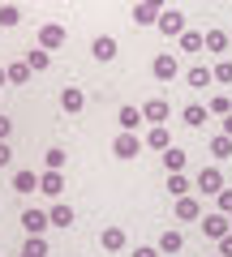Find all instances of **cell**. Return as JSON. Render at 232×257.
I'll list each match as a JSON object with an SVG mask.
<instances>
[{
	"label": "cell",
	"mask_w": 232,
	"mask_h": 257,
	"mask_svg": "<svg viewBox=\"0 0 232 257\" xmlns=\"http://www.w3.org/2000/svg\"><path fill=\"white\" fill-rule=\"evenodd\" d=\"M194 189H198V193H219V189H223L219 167H202V172L194 176Z\"/></svg>",
	"instance_id": "8992f818"
},
{
	"label": "cell",
	"mask_w": 232,
	"mask_h": 257,
	"mask_svg": "<svg viewBox=\"0 0 232 257\" xmlns=\"http://www.w3.org/2000/svg\"><path fill=\"white\" fill-rule=\"evenodd\" d=\"M39 193L60 197V193H65V176H60V172H39Z\"/></svg>",
	"instance_id": "30bf717a"
},
{
	"label": "cell",
	"mask_w": 232,
	"mask_h": 257,
	"mask_svg": "<svg viewBox=\"0 0 232 257\" xmlns=\"http://www.w3.org/2000/svg\"><path fill=\"white\" fill-rule=\"evenodd\" d=\"M155 26H159V35H168V39H181V35H185V13H181V9H164Z\"/></svg>",
	"instance_id": "7a4b0ae2"
},
{
	"label": "cell",
	"mask_w": 232,
	"mask_h": 257,
	"mask_svg": "<svg viewBox=\"0 0 232 257\" xmlns=\"http://www.w3.org/2000/svg\"><path fill=\"white\" fill-rule=\"evenodd\" d=\"M168 116H172L168 99H146V103H142V120H150V124H164Z\"/></svg>",
	"instance_id": "ba28073f"
},
{
	"label": "cell",
	"mask_w": 232,
	"mask_h": 257,
	"mask_svg": "<svg viewBox=\"0 0 232 257\" xmlns=\"http://www.w3.org/2000/svg\"><path fill=\"white\" fill-rule=\"evenodd\" d=\"M5 73H9V82H13V86H26L30 77H35V69H30L26 60H13V64H5Z\"/></svg>",
	"instance_id": "5bb4252c"
},
{
	"label": "cell",
	"mask_w": 232,
	"mask_h": 257,
	"mask_svg": "<svg viewBox=\"0 0 232 257\" xmlns=\"http://www.w3.org/2000/svg\"><path fill=\"white\" fill-rule=\"evenodd\" d=\"M116 120H121V128H125V133H138V128H142V107L125 103V107H121V116H116Z\"/></svg>",
	"instance_id": "4fadbf2b"
},
{
	"label": "cell",
	"mask_w": 232,
	"mask_h": 257,
	"mask_svg": "<svg viewBox=\"0 0 232 257\" xmlns=\"http://www.w3.org/2000/svg\"><path fill=\"white\" fill-rule=\"evenodd\" d=\"M133 22H138V26H155L159 22V9H150L146 0H133V13H129Z\"/></svg>",
	"instance_id": "2e32d148"
},
{
	"label": "cell",
	"mask_w": 232,
	"mask_h": 257,
	"mask_svg": "<svg viewBox=\"0 0 232 257\" xmlns=\"http://www.w3.org/2000/svg\"><path fill=\"white\" fill-rule=\"evenodd\" d=\"M146 5H150V9H159V13L168 9V0H146Z\"/></svg>",
	"instance_id": "f35d334b"
},
{
	"label": "cell",
	"mask_w": 232,
	"mask_h": 257,
	"mask_svg": "<svg viewBox=\"0 0 232 257\" xmlns=\"http://www.w3.org/2000/svg\"><path fill=\"white\" fill-rule=\"evenodd\" d=\"M181 248H185V236L181 231H164L159 236V253H181Z\"/></svg>",
	"instance_id": "603a6c76"
},
{
	"label": "cell",
	"mask_w": 232,
	"mask_h": 257,
	"mask_svg": "<svg viewBox=\"0 0 232 257\" xmlns=\"http://www.w3.org/2000/svg\"><path fill=\"white\" fill-rule=\"evenodd\" d=\"M22 253H26V257H47V244H43V236H26Z\"/></svg>",
	"instance_id": "4dcf8cb0"
},
{
	"label": "cell",
	"mask_w": 232,
	"mask_h": 257,
	"mask_svg": "<svg viewBox=\"0 0 232 257\" xmlns=\"http://www.w3.org/2000/svg\"><path fill=\"white\" fill-rule=\"evenodd\" d=\"M223 133H228V138H232V111H228V116H223Z\"/></svg>",
	"instance_id": "ab89813d"
},
{
	"label": "cell",
	"mask_w": 232,
	"mask_h": 257,
	"mask_svg": "<svg viewBox=\"0 0 232 257\" xmlns=\"http://www.w3.org/2000/svg\"><path fill=\"white\" fill-rule=\"evenodd\" d=\"M150 73H155L159 82H172V77H177V56H172V52H159L155 60H150Z\"/></svg>",
	"instance_id": "52a82bcc"
},
{
	"label": "cell",
	"mask_w": 232,
	"mask_h": 257,
	"mask_svg": "<svg viewBox=\"0 0 232 257\" xmlns=\"http://www.w3.org/2000/svg\"><path fill=\"white\" fill-rule=\"evenodd\" d=\"M206 116H211V111H206L202 103H189V107L181 111V120H185L189 128H202V124H206Z\"/></svg>",
	"instance_id": "7402d4cb"
},
{
	"label": "cell",
	"mask_w": 232,
	"mask_h": 257,
	"mask_svg": "<svg viewBox=\"0 0 232 257\" xmlns=\"http://www.w3.org/2000/svg\"><path fill=\"white\" fill-rule=\"evenodd\" d=\"M9 133H13V120H9V116H0V142H9Z\"/></svg>",
	"instance_id": "e575fe53"
},
{
	"label": "cell",
	"mask_w": 232,
	"mask_h": 257,
	"mask_svg": "<svg viewBox=\"0 0 232 257\" xmlns=\"http://www.w3.org/2000/svg\"><path fill=\"white\" fill-rule=\"evenodd\" d=\"M211 155H215V159H228V155H232V138H228V133L211 138Z\"/></svg>",
	"instance_id": "f546056e"
},
{
	"label": "cell",
	"mask_w": 232,
	"mask_h": 257,
	"mask_svg": "<svg viewBox=\"0 0 232 257\" xmlns=\"http://www.w3.org/2000/svg\"><path fill=\"white\" fill-rule=\"evenodd\" d=\"M219 257H232V231H228V236L219 240Z\"/></svg>",
	"instance_id": "74e56055"
},
{
	"label": "cell",
	"mask_w": 232,
	"mask_h": 257,
	"mask_svg": "<svg viewBox=\"0 0 232 257\" xmlns=\"http://www.w3.org/2000/svg\"><path fill=\"white\" fill-rule=\"evenodd\" d=\"M22 257H26V253H22Z\"/></svg>",
	"instance_id": "b9f144b4"
},
{
	"label": "cell",
	"mask_w": 232,
	"mask_h": 257,
	"mask_svg": "<svg viewBox=\"0 0 232 257\" xmlns=\"http://www.w3.org/2000/svg\"><path fill=\"white\" fill-rule=\"evenodd\" d=\"M60 107H65L69 116H78V111L86 107V94H82V86H65V90H60Z\"/></svg>",
	"instance_id": "9c48e42d"
},
{
	"label": "cell",
	"mask_w": 232,
	"mask_h": 257,
	"mask_svg": "<svg viewBox=\"0 0 232 257\" xmlns=\"http://www.w3.org/2000/svg\"><path fill=\"white\" fill-rule=\"evenodd\" d=\"M168 189H172V197H185V193L194 189V184L185 180V172H168Z\"/></svg>",
	"instance_id": "d4e9b609"
},
{
	"label": "cell",
	"mask_w": 232,
	"mask_h": 257,
	"mask_svg": "<svg viewBox=\"0 0 232 257\" xmlns=\"http://www.w3.org/2000/svg\"><path fill=\"white\" fill-rule=\"evenodd\" d=\"M26 64H30V69H35V73H43L47 64H52V56H47L43 47H35V52H26Z\"/></svg>",
	"instance_id": "f1b7e54d"
},
{
	"label": "cell",
	"mask_w": 232,
	"mask_h": 257,
	"mask_svg": "<svg viewBox=\"0 0 232 257\" xmlns=\"http://www.w3.org/2000/svg\"><path fill=\"white\" fill-rule=\"evenodd\" d=\"M211 77H215L219 86H228V82H232V60H219V64L211 69Z\"/></svg>",
	"instance_id": "d6a6232c"
},
{
	"label": "cell",
	"mask_w": 232,
	"mask_h": 257,
	"mask_svg": "<svg viewBox=\"0 0 232 257\" xmlns=\"http://www.w3.org/2000/svg\"><path fill=\"white\" fill-rule=\"evenodd\" d=\"M35 189H39V172H30V167L13 172V193H35Z\"/></svg>",
	"instance_id": "7c38bea8"
},
{
	"label": "cell",
	"mask_w": 232,
	"mask_h": 257,
	"mask_svg": "<svg viewBox=\"0 0 232 257\" xmlns=\"http://www.w3.org/2000/svg\"><path fill=\"white\" fill-rule=\"evenodd\" d=\"M5 82H9V73H5V69H0V90H5Z\"/></svg>",
	"instance_id": "60d3db41"
},
{
	"label": "cell",
	"mask_w": 232,
	"mask_h": 257,
	"mask_svg": "<svg viewBox=\"0 0 232 257\" xmlns=\"http://www.w3.org/2000/svg\"><path fill=\"white\" fill-rule=\"evenodd\" d=\"M206 111H215V116H228V111H232V99H228V94H211V107H206Z\"/></svg>",
	"instance_id": "1f68e13d"
},
{
	"label": "cell",
	"mask_w": 232,
	"mask_h": 257,
	"mask_svg": "<svg viewBox=\"0 0 232 257\" xmlns=\"http://www.w3.org/2000/svg\"><path fill=\"white\" fill-rule=\"evenodd\" d=\"M91 52H95V60H112V56H116V39L112 35H99L91 43Z\"/></svg>",
	"instance_id": "44dd1931"
},
{
	"label": "cell",
	"mask_w": 232,
	"mask_h": 257,
	"mask_svg": "<svg viewBox=\"0 0 232 257\" xmlns=\"http://www.w3.org/2000/svg\"><path fill=\"white\" fill-rule=\"evenodd\" d=\"M13 163V150H9V142H0V167H9Z\"/></svg>",
	"instance_id": "d590c367"
},
{
	"label": "cell",
	"mask_w": 232,
	"mask_h": 257,
	"mask_svg": "<svg viewBox=\"0 0 232 257\" xmlns=\"http://www.w3.org/2000/svg\"><path fill=\"white\" fill-rule=\"evenodd\" d=\"M228 223H232V219H228Z\"/></svg>",
	"instance_id": "7bdbcfd3"
},
{
	"label": "cell",
	"mask_w": 232,
	"mask_h": 257,
	"mask_svg": "<svg viewBox=\"0 0 232 257\" xmlns=\"http://www.w3.org/2000/svg\"><path fill=\"white\" fill-rule=\"evenodd\" d=\"M177 219H202V202L198 197H177Z\"/></svg>",
	"instance_id": "ac0fdd59"
},
{
	"label": "cell",
	"mask_w": 232,
	"mask_h": 257,
	"mask_svg": "<svg viewBox=\"0 0 232 257\" xmlns=\"http://www.w3.org/2000/svg\"><path fill=\"white\" fill-rule=\"evenodd\" d=\"M185 163H189V155L181 146H168L164 150V167H168V172H185Z\"/></svg>",
	"instance_id": "ffe728a7"
},
{
	"label": "cell",
	"mask_w": 232,
	"mask_h": 257,
	"mask_svg": "<svg viewBox=\"0 0 232 257\" xmlns=\"http://www.w3.org/2000/svg\"><path fill=\"white\" fill-rule=\"evenodd\" d=\"M18 22H22V9H18V5H0V26L13 30Z\"/></svg>",
	"instance_id": "4316f807"
},
{
	"label": "cell",
	"mask_w": 232,
	"mask_h": 257,
	"mask_svg": "<svg viewBox=\"0 0 232 257\" xmlns=\"http://www.w3.org/2000/svg\"><path fill=\"white\" fill-rule=\"evenodd\" d=\"M142 142H146L150 150H168V146H172V133H168L164 124H150V133H146Z\"/></svg>",
	"instance_id": "e0dca14e"
},
{
	"label": "cell",
	"mask_w": 232,
	"mask_h": 257,
	"mask_svg": "<svg viewBox=\"0 0 232 257\" xmlns=\"http://www.w3.org/2000/svg\"><path fill=\"white\" fill-rule=\"evenodd\" d=\"M185 82H189V90H206L215 77H211V69H206V64H194V69L185 73Z\"/></svg>",
	"instance_id": "9a60e30c"
},
{
	"label": "cell",
	"mask_w": 232,
	"mask_h": 257,
	"mask_svg": "<svg viewBox=\"0 0 232 257\" xmlns=\"http://www.w3.org/2000/svg\"><path fill=\"white\" fill-rule=\"evenodd\" d=\"M125 240H129V236H125V227H103L99 244L108 248V253H121V248H125Z\"/></svg>",
	"instance_id": "8fae6325"
},
{
	"label": "cell",
	"mask_w": 232,
	"mask_h": 257,
	"mask_svg": "<svg viewBox=\"0 0 232 257\" xmlns=\"http://www.w3.org/2000/svg\"><path fill=\"white\" fill-rule=\"evenodd\" d=\"M129 257H159V248H146V244H138V248H133Z\"/></svg>",
	"instance_id": "8d00e7d4"
},
{
	"label": "cell",
	"mask_w": 232,
	"mask_h": 257,
	"mask_svg": "<svg viewBox=\"0 0 232 257\" xmlns=\"http://www.w3.org/2000/svg\"><path fill=\"white\" fill-rule=\"evenodd\" d=\"M228 43H232L228 30H206V52H228Z\"/></svg>",
	"instance_id": "cb8c5ba5"
},
{
	"label": "cell",
	"mask_w": 232,
	"mask_h": 257,
	"mask_svg": "<svg viewBox=\"0 0 232 257\" xmlns=\"http://www.w3.org/2000/svg\"><path fill=\"white\" fill-rule=\"evenodd\" d=\"M22 227H26V236H43L52 219H47V210H22Z\"/></svg>",
	"instance_id": "5b68a950"
},
{
	"label": "cell",
	"mask_w": 232,
	"mask_h": 257,
	"mask_svg": "<svg viewBox=\"0 0 232 257\" xmlns=\"http://www.w3.org/2000/svg\"><path fill=\"white\" fill-rule=\"evenodd\" d=\"M142 146H146V142H142L138 133H125V128H121V133H116V142H112V155H116V159H138Z\"/></svg>",
	"instance_id": "6da1fadb"
},
{
	"label": "cell",
	"mask_w": 232,
	"mask_h": 257,
	"mask_svg": "<svg viewBox=\"0 0 232 257\" xmlns=\"http://www.w3.org/2000/svg\"><path fill=\"white\" fill-rule=\"evenodd\" d=\"M47 219H52V227H73V206L56 202L52 210H47Z\"/></svg>",
	"instance_id": "d6986e66"
},
{
	"label": "cell",
	"mask_w": 232,
	"mask_h": 257,
	"mask_svg": "<svg viewBox=\"0 0 232 257\" xmlns=\"http://www.w3.org/2000/svg\"><path fill=\"white\" fill-rule=\"evenodd\" d=\"M202 47H206V35H198V30L181 35V52H202Z\"/></svg>",
	"instance_id": "484cf974"
},
{
	"label": "cell",
	"mask_w": 232,
	"mask_h": 257,
	"mask_svg": "<svg viewBox=\"0 0 232 257\" xmlns=\"http://www.w3.org/2000/svg\"><path fill=\"white\" fill-rule=\"evenodd\" d=\"M60 167H65V150L52 146V150L43 155V172H60Z\"/></svg>",
	"instance_id": "83f0119b"
},
{
	"label": "cell",
	"mask_w": 232,
	"mask_h": 257,
	"mask_svg": "<svg viewBox=\"0 0 232 257\" xmlns=\"http://www.w3.org/2000/svg\"><path fill=\"white\" fill-rule=\"evenodd\" d=\"M215 206H219V214H228V219H232V189H219V193H215Z\"/></svg>",
	"instance_id": "836d02e7"
},
{
	"label": "cell",
	"mask_w": 232,
	"mask_h": 257,
	"mask_svg": "<svg viewBox=\"0 0 232 257\" xmlns=\"http://www.w3.org/2000/svg\"><path fill=\"white\" fill-rule=\"evenodd\" d=\"M228 231H232L228 214H219V210H215V214H202V236H206V240H215V244H219Z\"/></svg>",
	"instance_id": "277c9868"
},
{
	"label": "cell",
	"mask_w": 232,
	"mask_h": 257,
	"mask_svg": "<svg viewBox=\"0 0 232 257\" xmlns=\"http://www.w3.org/2000/svg\"><path fill=\"white\" fill-rule=\"evenodd\" d=\"M65 26H60V22H43V26H39V47H43V52H56V47H65Z\"/></svg>",
	"instance_id": "3957f363"
}]
</instances>
